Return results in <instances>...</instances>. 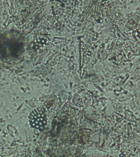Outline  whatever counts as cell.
<instances>
[{
  "instance_id": "cell-1",
  "label": "cell",
  "mask_w": 140,
  "mask_h": 157,
  "mask_svg": "<svg viewBox=\"0 0 140 157\" xmlns=\"http://www.w3.org/2000/svg\"><path fill=\"white\" fill-rule=\"evenodd\" d=\"M28 118L31 128L42 131L46 124V109L43 106L38 107L30 112Z\"/></svg>"
}]
</instances>
